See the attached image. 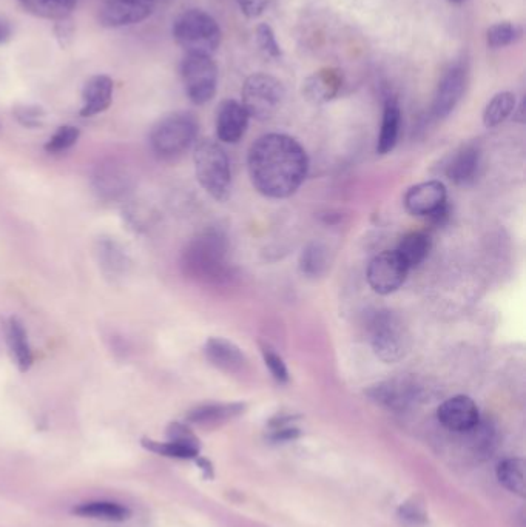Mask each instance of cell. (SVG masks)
Returning <instances> with one entry per match:
<instances>
[{"mask_svg":"<svg viewBox=\"0 0 526 527\" xmlns=\"http://www.w3.org/2000/svg\"><path fill=\"white\" fill-rule=\"evenodd\" d=\"M247 170L258 193L270 199H284L294 195L303 184L309 159L294 138L269 133L250 147Z\"/></svg>","mask_w":526,"mask_h":527,"instance_id":"cell-1","label":"cell"},{"mask_svg":"<svg viewBox=\"0 0 526 527\" xmlns=\"http://www.w3.org/2000/svg\"><path fill=\"white\" fill-rule=\"evenodd\" d=\"M227 238L221 230L207 229L196 235L183 253V270L201 282H220L229 276Z\"/></svg>","mask_w":526,"mask_h":527,"instance_id":"cell-2","label":"cell"},{"mask_svg":"<svg viewBox=\"0 0 526 527\" xmlns=\"http://www.w3.org/2000/svg\"><path fill=\"white\" fill-rule=\"evenodd\" d=\"M193 161L201 187L216 201H226L232 188V172L224 148L212 139L199 141L193 152Z\"/></svg>","mask_w":526,"mask_h":527,"instance_id":"cell-3","label":"cell"},{"mask_svg":"<svg viewBox=\"0 0 526 527\" xmlns=\"http://www.w3.org/2000/svg\"><path fill=\"white\" fill-rule=\"evenodd\" d=\"M173 37L187 54L212 58L220 48L221 28L206 11L189 10L176 19Z\"/></svg>","mask_w":526,"mask_h":527,"instance_id":"cell-4","label":"cell"},{"mask_svg":"<svg viewBox=\"0 0 526 527\" xmlns=\"http://www.w3.org/2000/svg\"><path fill=\"white\" fill-rule=\"evenodd\" d=\"M199 125L187 111H176L162 118L150 133V145L158 158L172 161L192 147Z\"/></svg>","mask_w":526,"mask_h":527,"instance_id":"cell-5","label":"cell"},{"mask_svg":"<svg viewBox=\"0 0 526 527\" xmlns=\"http://www.w3.org/2000/svg\"><path fill=\"white\" fill-rule=\"evenodd\" d=\"M241 96V105L246 108L249 118L267 121L277 115L286 98V90L274 76L257 73L244 82Z\"/></svg>","mask_w":526,"mask_h":527,"instance_id":"cell-6","label":"cell"},{"mask_svg":"<svg viewBox=\"0 0 526 527\" xmlns=\"http://www.w3.org/2000/svg\"><path fill=\"white\" fill-rule=\"evenodd\" d=\"M371 346L375 356L383 363L394 364L408 352V335L402 321L389 310H380L369 323Z\"/></svg>","mask_w":526,"mask_h":527,"instance_id":"cell-7","label":"cell"},{"mask_svg":"<svg viewBox=\"0 0 526 527\" xmlns=\"http://www.w3.org/2000/svg\"><path fill=\"white\" fill-rule=\"evenodd\" d=\"M181 78L193 104L204 105L212 101L218 88V68L212 58L187 54L181 64Z\"/></svg>","mask_w":526,"mask_h":527,"instance_id":"cell-8","label":"cell"},{"mask_svg":"<svg viewBox=\"0 0 526 527\" xmlns=\"http://www.w3.org/2000/svg\"><path fill=\"white\" fill-rule=\"evenodd\" d=\"M409 267L397 250H385L369 262L368 284L378 295H391L405 284Z\"/></svg>","mask_w":526,"mask_h":527,"instance_id":"cell-9","label":"cell"},{"mask_svg":"<svg viewBox=\"0 0 526 527\" xmlns=\"http://www.w3.org/2000/svg\"><path fill=\"white\" fill-rule=\"evenodd\" d=\"M155 8V0H104L99 22L105 28H121L145 21Z\"/></svg>","mask_w":526,"mask_h":527,"instance_id":"cell-10","label":"cell"},{"mask_svg":"<svg viewBox=\"0 0 526 527\" xmlns=\"http://www.w3.org/2000/svg\"><path fill=\"white\" fill-rule=\"evenodd\" d=\"M133 176L121 162L110 159L102 162L93 175V187L99 198L115 201L130 192Z\"/></svg>","mask_w":526,"mask_h":527,"instance_id":"cell-11","label":"cell"},{"mask_svg":"<svg viewBox=\"0 0 526 527\" xmlns=\"http://www.w3.org/2000/svg\"><path fill=\"white\" fill-rule=\"evenodd\" d=\"M437 418L445 429L457 434H466L480 423V412L471 398L457 395L449 398L439 407Z\"/></svg>","mask_w":526,"mask_h":527,"instance_id":"cell-12","label":"cell"},{"mask_svg":"<svg viewBox=\"0 0 526 527\" xmlns=\"http://www.w3.org/2000/svg\"><path fill=\"white\" fill-rule=\"evenodd\" d=\"M466 90V70L462 65H454L443 74L434 102H432V115L437 119H445L456 110L462 101Z\"/></svg>","mask_w":526,"mask_h":527,"instance_id":"cell-13","label":"cell"},{"mask_svg":"<svg viewBox=\"0 0 526 527\" xmlns=\"http://www.w3.org/2000/svg\"><path fill=\"white\" fill-rule=\"evenodd\" d=\"M446 187L440 181L422 182L409 188L405 196V207L411 215L431 218L445 207Z\"/></svg>","mask_w":526,"mask_h":527,"instance_id":"cell-14","label":"cell"},{"mask_svg":"<svg viewBox=\"0 0 526 527\" xmlns=\"http://www.w3.org/2000/svg\"><path fill=\"white\" fill-rule=\"evenodd\" d=\"M249 115L240 102L224 101L216 113V135L226 144H237L241 141L249 125Z\"/></svg>","mask_w":526,"mask_h":527,"instance_id":"cell-15","label":"cell"},{"mask_svg":"<svg viewBox=\"0 0 526 527\" xmlns=\"http://www.w3.org/2000/svg\"><path fill=\"white\" fill-rule=\"evenodd\" d=\"M204 353H206L207 361L223 372L238 373L247 364L243 350L226 338H209L204 346Z\"/></svg>","mask_w":526,"mask_h":527,"instance_id":"cell-16","label":"cell"},{"mask_svg":"<svg viewBox=\"0 0 526 527\" xmlns=\"http://www.w3.org/2000/svg\"><path fill=\"white\" fill-rule=\"evenodd\" d=\"M113 101V81L105 76V74H98L88 79L87 84L82 90V118H93V116L101 115L107 110Z\"/></svg>","mask_w":526,"mask_h":527,"instance_id":"cell-17","label":"cell"},{"mask_svg":"<svg viewBox=\"0 0 526 527\" xmlns=\"http://www.w3.org/2000/svg\"><path fill=\"white\" fill-rule=\"evenodd\" d=\"M2 327H4L5 341H7L11 360L16 364L17 369L21 372H27L33 366L34 358L24 324L16 316H10V318L5 319Z\"/></svg>","mask_w":526,"mask_h":527,"instance_id":"cell-18","label":"cell"},{"mask_svg":"<svg viewBox=\"0 0 526 527\" xmlns=\"http://www.w3.org/2000/svg\"><path fill=\"white\" fill-rule=\"evenodd\" d=\"M96 256H98L99 267L108 279L124 278L130 269V258L127 250L113 238H99L96 244Z\"/></svg>","mask_w":526,"mask_h":527,"instance_id":"cell-19","label":"cell"},{"mask_svg":"<svg viewBox=\"0 0 526 527\" xmlns=\"http://www.w3.org/2000/svg\"><path fill=\"white\" fill-rule=\"evenodd\" d=\"M343 78L340 71L335 68H323L312 74L304 84V94L314 104H324L337 96L340 91Z\"/></svg>","mask_w":526,"mask_h":527,"instance_id":"cell-20","label":"cell"},{"mask_svg":"<svg viewBox=\"0 0 526 527\" xmlns=\"http://www.w3.org/2000/svg\"><path fill=\"white\" fill-rule=\"evenodd\" d=\"M480 168V150L474 145H466L446 167V176L456 185H469L476 181Z\"/></svg>","mask_w":526,"mask_h":527,"instance_id":"cell-21","label":"cell"},{"mask_svg":"<svg viewBox=\"0 0 526 527\" xmlns=\"http://www.w3.org/2000/svg\"><path fill=\"white\" fill-rule=\"evenodd\" d=\"M71 512L81 518H92L108 523H124L132 517L129 507L115 501H85L73 507Z\"/></svg>","mask_w":526,"mask_h":527,"instance_id":"cell-22","label":"cell"},{"mask_svg":"<svg viewBox=\"0 0 526 527\" xmlns=\"http://www.w3.org/2000/svg\"><path fill=\"white\" fill-rule=\"evenodd\" d=\"M400 125H402L400 105L397 99L389 98L383 110L382 130L377 142L378 155H388L394 150L400 136Z\"/></svg>","mask_w":526,"mask_h":527,"instance_id":"cell-23","label":"cell"},{"mask_svg":"<svg viewBox=\"0 0 526 527\" xmlns=\"http://www.w3.org/2000/svg\"><path fill=\"white\" fill-rule=\"evenodd\" d=\"M17 2L27 13L54 22L71 16V11L76 7V0H17Z\"/></svg>","mask_w":526,"mask_h":527,"instance_id":"cell-24","label":"cell"},{"mask_svg":"<svg viewBox=\"0 0 526 527\" xmlns=\"http://www.w3.org/2000/svg\"><path fill=\"white\" fill-rule=\"evenodd\" d=\"M369 395L377 403L385 404L392 409H402L412 398V386L403 381H386L369 390Z\"/></svg>","mask_w":526,"mask_h":527,"instance_id":"cell-25","label":"cell"},{"mask_svg":"<svg viewBox=\"0 0 526 527\" xmlns=\"http://www.w3.org/2000/svg\"><path fill=\"white\" fill-rule=\"evenodd\" d=\"M429 250H431V238H429V235H426L425 232H412L406 235L402 242L398 244L397 252L398 255L402 256L409 270H411L425 261L426 256L429 255Z\"/></svg>","mask_w":526,"mask_h":527,"instance_id":"cell-26","label":"cell"},{"mask_svg":"<svg viewBox=\"0 0 526 527\" xmlns=\"http://www.w3.org/2000/svg\"><path fill=\"white\" fill-rule=\"evenodd\" d=\"M244 410V404H206L189 413V421L199 426L218 424L229 418L237 417Z\"/></svg>","mask_w":526,"mask_h":527,"instance_id":"cell-27","label":"cell"},{"mask_svg":"<svg viewBox=\"0 0 526 527\" xmlns=\"http://www.w3.org/2000/svg\"><path fill=\"white\" fill-rule=\"evenodd\" d=\"M516 105V96L510 91L497 93L483 111V124L486 128L499 127L502 122L513 115Z\"/></svg>","mask_w":526,"mask_h":527,"instance_id":"cell-28","label":"cell"},{"mask_svg":"<svg viewBox=\"0 0 526 527\" xmlns=\"http://www.w3.org/2000/svg\"><path fill=\"white\" fill-rule=\"evenodd\" d=\"M497 480L513 494L525 497V461L506 458L497 466Z\"/></svg>","mask_w":526,"mask_h":527,"instance_id":"cell-29","label":"cell"},{"mask_svg":"<svg viewBox=\"0 0 526 527\" xmlns=\"http://www.w3.org/2000/svg\"><path fill=\"white\" fill-rule=\"evenodd\" d=\"M142 447L150 450L153 454L161 455V457L176 458V460H193L198 457L199 444L183 443V441L169 440L155 441L149 438H142Z\"/></svg>","mask_w":526,"mask_h":527,"instance_id":"cell-30","label":"cell"},{"mask_svg":"<svg viewBox=\"0 0 526 527\" xmlns=\"http://www.w3.org/2000/svg\"><path fill=\"white\" fill-rule=\"evenodd\" d=\"M328 269V250L320 242H311L300 255V270L307 278H318Z\"/></svg>","mask_w":526,"mask_h":527,"instance_id":"cell-31","label":"cell"},{"mask_svg":"<svg viewBox=\"0 0 526 527\" xmlns=\"http://www.w3.org/2000/svg\"><path fill=\"white\" fill-rule=\"evenodd\" d=\"M520 36H522V28L519 25L502 22L489 28L486 41L491 48H503L514 44Z\"/></svg>","mask_w":526,"mask_h":527,"instance_id":"cell-32","label":"cell"},{"mask_svg":"<svg viewBox=\"0 0 526 527\" xmlns=\"http://www.w3.org/2000/svg\"><path fill=\"white\" fill-rule=\"evenodd\" d=\"M79 136H81V131H79V128L73 127V125L59 127L56 133L48 139L47 144H45V150L48 153H53V155L67 152L78 142Z\"/></svg>","mask_w":526,"mask_h":527,"instance_id":"cell-33","label":"cell"},{"mask_svg":"<svg viewBox=\"0 0 526 527\" xmlns=\"http://www.w3.org/2000/svg\"><path fill=\"white\" fill-rule=\"evenodd\" d=\"M13 115L17 122L24 125V127L39 128L44 125L47 111L41 105L22 104L14 107Z\"/></svg>","mask_w":526,"mask_h":527,"instance_id":"cell-34","label":"cell"},{"mask_svg":"<svg viewBox=\"0 0 526 527\" xmlns=\"http://www.w3.org/2000/svg\"><path fill=\"white\" fill-rule=\"evenodd\" d=\"M260 349L264 363H266L267 369L274 376L275 381L280 384L289 383V370H287L283 358L269 344L261 343Z\"/></svg>","mask_w":526,"mask_h":527,"instance_id":"cell-35","label":"cell"},{"mask_svg":"<svg viewBox=\"0 0 526 527\" xmlns=\"http://www.w3.org/2000/svg\"><path fill=\"white\" fill-rule=\"evenodd\" d=\"M257 42L260 50L263 51L269 58H281L283 51H281L280 45H278L277 37H275L274 30L267 24H261L257 28Z\"/></svg>","mask_w":526,"mask_h":527,"instance_id":"cell-36","label":"cell"},{"mask_svg":"<svg viewBox=\"0 0 526 527\" xmlns=\"http://www.w3.org/2000/svg\"><path fill=\"white\" fill-rule=\"evenodd\" d=\"M54 36H56V41H58L59 47L62 50H67L73 41H75L76 36V27L73 17L67 16L64 19H59L54 24Z\"/></svg>","mask_w":526,"mask_h":527,"instance_id":"cell-37","label":"cell"},{"mask_svg":"<svg viewBox=\"0 0 526 527\" xmlns=\"http://www.w3.org/2000/svg\"><path fill=\"white\" fill-rule=\"evenodd\" d=\"M167 437L169 440L183 441V443L199 444L198 438L195 437L189 427L181 423H172L167 429Z\"/></svg>","mask_w":526,"mask_h":527,"instance_id":"cell-38","label":"cell"},{"mask_svg":"<svg viewBox=\"0 0 526 527\" xmlns=\"http://www.w3.org/2000/svg\"><path fill=\"white\" fill-rule=\"evenodd\" d=\"M237 2L240 5L241 13L250 19L261 16L267 7V0H237Z\"/></svg>","mask_w":526,"mask_h":527,"instance_id":"cell-39","label":"cell"},{"mask_svg":"<svg viewBox=\"0 0 526 527\" xmlns=\"http://www.w3.org/2000/svg\"><path fill=\"white\" fill-rule=\"evenodd\" d=\"M11 34H13V30H11L10 24L0 19V45L10 41Z\"/></svg>","mask_w":526,"mask_h":527,"instance_id":"cell-40","label":"cell"},{"mask_svg":"<svg viewBox=\"0 0 526 527\" xmlns=\"http://www.w3.org/2000/svg\"><path fill=\"white\" fill-rule=\"evenodd\" d=\"M451 4H463V2H466V0H449Z\"/></svg>","mask_w":526,"mask_h":527,"instance_id":"cell-41","label":"cell"}]
</instances>
